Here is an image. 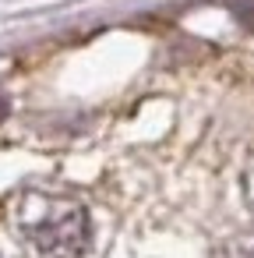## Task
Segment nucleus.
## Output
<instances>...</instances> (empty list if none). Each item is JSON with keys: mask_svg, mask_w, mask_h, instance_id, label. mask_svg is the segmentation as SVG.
<instances>
[{"mask_svg": "<svg viewBox=\"0 0 254 258\" xmlns=\"http://www.w3.org/2000/svg\"><path fill=\"white\" fill-rule=\"evenodd\" d=\"M229 11L236 15V22H240V25L254 29V0H229Z\"/></svg>", "mask_w": 254, "mask_h": 258, "instance_id": "2", "label": "nucleus"}, {"mask_svg": "<svg viewBox=\"0 0 254 258\" xmlns=\"http://www.w3.org/2000/svg\"><path fill=\"white\" fill-rule=\"evenodd\" d=\"M8 113H11V103H8V99H4V96H0V120H4V117H8Z\"/></svg>", "mask_w": 254, "mask_h": 258, "instance_id": "3", "label": "nucleus"}, {"mask_svg": "<svg viewBox=\"0 0 254 258\" xmlns=\"http://www.w3.org/2000/svg\"><path fill=\"white\" fill-rule=\"evenodd\" d=\"M15 226L46 258H85L92 244L89 209L64 195H22L15 202Z\"/></svg>", "mask_w": 254, "mask_h": 258, "instance_id": "1", "label": "nucleus"}]
</instances>
